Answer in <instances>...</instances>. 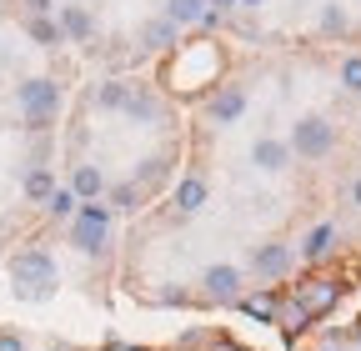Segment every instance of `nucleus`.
I'll return each mask as SVG.
<instances>
[{
    "mask_svg": "<svg viewBox=\"0 0 361 351\" xmlns=\"http://www.w3.org/2000/svg\"><path fill=\"white\" fill-rule=\"evenodd\" d=\"M11 286H16L20 301H45V296H56L61 271H56V261L45 251H20L11 261Z\"/></svg>",
    "mask_w": 361,
    "mask_h": 351,
    "instance_id": "nucleus-1",
    "label": "nucleus"
},
{
    "mask_svg": "<svg viewBox=\"0 0 361 351\" xmlns=\"http://www.w3.org/2000/svg\"><path fill=\"white\" fill-rule=\"evenodd\" d=\"M61 111V85L56 80H25L20 85V116L30 130H45Z\"/></svg>",
    "mask_w": 361,
    "mask_h": 351,
    "instance_id": "nucleus-2",
    "label": "nucleus"
},
{
    "mask_svg": "<svg viewBox=\"0 0 361 351\" xmlns=\"http://www.w3.org/2000/svg\"><path fill=\"white\" fill-rule=\"evenodd\" d=\"M106 231H111V211H106L101 201H85L80 216H75V226H71V241H75L80 251L96 256V251L106 246Z\"/></svg>",
    "mask_w": 361,
    "mask_h": 351,
    "instance_id": "nucleus-3",
    "label": "nucleus"
},
{
    "mask_svg": "<svg viewBox=\"0 0 361 351\" xmlns=\"http://www.w3.org/2000/svg\"><path fill=\"white\" fill-rule=\"evenodd\" d=\"M331 141H336V130L322 116H306V121H296V136H291L286 151H296V156H326Z\"/></svg>",
    "mask_w": 361,
    "mask_h": 351,
    "instance_id": "nucleus-4",
    "label": "nucleus"
},
{
    "mask_svg": "<svg viewBox=\"0 0 361 351\" xmlns=\"http://www.w3.org/2000/svg\"><path fill=\"white\" fill-rule=\"evenodd\" d=\"M241 111H246V96L236 91V85H226V91H216V101H211V121H216V125L236 121Z\"/></svg>",
    "mask_w": 361,
    "mask_h": 351,
    "instance_id": "nucleus-5",
    "label": "nucleus"
},
{
    "mask_svg": "<svg viewBox=\"0 0 361 351\" xmlns=\"http://www.w3.org/2000/svg\"><path fill=\"white\" fill-rule=\"evenodd\" d=\"M251 266H256V276H281V271L291 266V251H286V246H261V251L251 256Z\"/></svg>",
    "mask_w": 361,
    "mask_h": 351,
    "instance_id": "nucleus-6",
    "label": "nucleus"
},
{
    "mask_svg": "<svg viewBox=\"0 0 361 351\" xmlns=\"http://www.w3.org/2000/svg\"><path fill=\"white\" fill-rule=\"evenodd\" d=\"M236 286H241V276H236L231 266H211V271H206V291H211L216 301H231Z\"/></svg>",
    "mask_w": 361,
    "mask_h": 351,
    "instance_id": "nucleus-7",
    "label": "nucleus"
},
{
    "mask_svg": "<svg viewBox=\"0 0 361 351\" xmlns=\"http://www.w3.org/2000/svg\"><path fill=\"white\" fill-rule=\"evenodd\" d=\"M176 206L180 211H201L206 206V181H201V176H186V181L176 186Z\"/></svg>",
    "mask_w": 361,
    "mask_h": 351,
    "instance_id": "nucleus-8",
    "label": "nucleus"
},
{
    "mask_svg": "<svg viewBox=\"0 0 361 351\" xmlns=\"http://www.w3.org/2000/svg\"><path fill=\"white\" fill-rule=\"evenodd\" d=\"M101 186H106V181H101V171H96V166H75V176H71V191H75V196L96 201V196H101Z\"/></svg>",
    "mask_w": 361,
    "mask_h": 351,
    "instance_id": "nucleus-9",
    "label": "nucleus"
},
{
    "mask_svg": "<svg viewBox=\"0 0 361 351\" xmlns=\"http://www.w3.org/2000/svg\"><path fill=\"white\" fill-rule=\"evenodd\" d=\"M286 156H291V151H286L281 141H256V151H251V161H256L261 171H281Z\"/></svg>",
    "mask_w": 361,
    "mask_h": 351,
    "instance_id": "nucleus-10",
    "label": "nucleus"
},
{
    "mask_svg": "<svg viewBox=\"0 0 361 351\" xmlns=\"http://www.w3.org/2000/svg\"><path fill=\"white\" fill-rule=\"evenodd\" d=\"M171 25H191V20H206V0H171Z\"/></svg>",
    "mask_w": 361,
    "mask_h": 351,
    "instance_id": "nucleus-11",
    "label": "nucleus"
},
{
    "mask_svg": "<svg viewBox=\"0 0 361 351\" xmlns=\"http://www.w3.org/2000/svg\"><path fill=\"white\" fill-rule=\"evenodd\" d=\"M61 35H75V40H85V35H90V16H85L80 6H66V16H61Z\"/></svg>",
    "mask_w": 361,
    "mask_h": 351,
    "instance_id": "nucleus-12",
    "label": "nucleus"
},
{
    "mask_svg": "<svg viewBox=\"0 0 361 351\" xmlns=\"http://www.w3.org/2000/svg\"><path fill=\"white\" fill-rule=\"evenodd\" d=\"M331 241H336V226L326 221V226H316V231L306 236V246H301V251H306V256H326V251H331Z\"/></svg>",
    "mask_w": 361,
    "mask_h": 351,
    "instance_id": "nucleus-13",
    "label": "nucleus"
},
{
    "mask_svg": "<svg viewBox=\"0 0 361 351\" xmlns=\"http://www.w3.org/2000/svg\"><path fill=\"white\" fill-rule=\"evenodd\" d=\"M51 191H56V176H51V171H30V176H25V196H30V201H45Z\"/></svg>",
    "mask_w": 361,
    "mask_h": 351,
    "instance_id": "nucleus-14",
    "label": "nucleus"
},
{
    "mask_svg": "<svg viewBox=\"0 0 361 351\" xmlns=\"http://www.w3.org/2000/svg\"><path fill=\"white\" fill-rule=\"evenodd\" d=\"M126 116H130V121H156V101H151L146 91H130V101H126Z\"/></svg>",
    "mask_w": 361,
    "mask_h": 351,
    "instance_id": "nucleus-15",
    "label": "nucleus"
},
{
    "mask_svg": "<svg viewBox=\"0 0 361 351\" xmlns=\"http://www.w3.org/2000/svg\"><path fill=\"white\" fill-rule=\"evenodd\" d=\"M141 40H146L151 51H166L171 40H176V25H171V20H156V25H146V35H141Z\"/></svg>",
    "mask_w": 361,
    "mask_h": 351,
    "instance_id": "nucleus-16",
    "label": "nucleus"
},
{
    "mask_svg": "<svg viewBox=\"0 0 361 351\" xmlns=\"http://www.w3.org/2000/svg\"><path fill=\"white\" fill-rule=\"evenodd\" d=\"M45 211H51V216H71V211H75V191L56 186L51 196H45Z\"/></svg>",
    "mask_w": 361,
    "mask_h": 351,
    "instance_id": "nucleus-17",
    "label": "nucleus"
},
{
    "mask_svg": "<svg viewBox=\"0 0 361 351\" xmlns=\"http://www.w3.org/2000/svg\"><path fill=\"white\" fill-rule=\"evenodd\" d=\"M126 101H130V91H126V85H121V80H111V85H101V106H106V111H126Z\"/></svg>",
    "mask_w": 361,
    "mask_h": 351,
    "instance_id": "nucleus-18",
    "label": "nucleus"
},
{
    "mask_svg": "<svg viewBox=\"0 0 361 351\" xmlns=\"http://www.w3.org/2000/svg\"><path fill=\"white\" fill-rule=\"evenodd\" d=\"M30 35L40 40V46H61V25H51L45 16H35V20H30Z\"/></svg>",
    "mask_w": 361,
    "mask_h": 351,
    "instance_id": "nucleus-19",
    "label": "nucleus"
},
{
    "mask_svg": "<svg viewBox=\"0 0 361 351\" xmlns=\"http://www.w3.org/2000/svg\"><path fill=\"white\" fill-rule=\"evenodd\" d=\"M311 286H316V291L306 296V312H322V306L336 301V286H331V281H311Z\"/></svg>",
    "mask_w": 361,
    "mask_h": 351,
    "instance_id": "nucleus-20",
    "label": "nucleus"
},
{
    "mask_svg": "<svg viewBox=\"0 0 361 351\" xmlns=\"http://www.w3.org/2000/svg\"><path fill=\"white\" fill-rule=\"evenodd\" d=\"M341 85H346V91H361V56H351L341 66Z\"/></svg>",
    "mask_w": 361,
    "mask_h": 351,
    "instance_id": "nucleus-21",
    "label": "nucleus"
},
{
    "mask_svg": "<svg viewBox=\"0 0 361 351\" xmlns=\"http://www.w3.org/2000/svg\"><path fill=\"white\" fill-rule=\"evenodd\" d=\"M246 316H261V321H271V301H246Z\"/></svg>",
    "mask_w": 361,
    "mask_h": 351,
    "instance_id": "nucleus-22",
    "label": "nucleus"
},
{
    "mask_svg": "<svg viewBox=\"0 0 361 351\" xmlns=\"http://www.w3.org/2000/svg\"><path fill=\"white\" fill-rule=\"evenodd\" d=\"M0 351H25V341L16 331H0Z\"/></svg>",
    "mask_w": 361,
    "mask_h": 351,
    "instance_id": "nucleus-23",
    "label": "nucleus"
},
{
    "mask_svg": "<svg viewBox=\"0 0 361 351\" xmlns=\"http://www.w3.org/2000/svg\"><path fill=\"white\" fill-rule=\"evenodd\" d=\"M135 201V186H116V206H130Z\"/></svg>",
    "mask_w": 361,
    "mask_h": 351,
    "instance_id": "nucleus-24",
    "label": "nucleus"
},
{
    "mask_svg": "<svg viewBox=\"0 0 361 351\" xmlns=\"http://www.w3.org/2000/svg\"><path fill=\"white\" fill-rule=\"evenodd\" d=\"M30 6H35V11H51V0H30Z\"/></svg>",
    "mask_w": 361,
    "mask_h": 351,
    "instance_id": "nucleus-25",
    "label": "nucleus"
},
{
    "mask_svg": "<svg viewBox=\"0 0 361 351\" xmlns=\"http://www.w3.org/2000/svg\"><path fill=\"white\" fill-rule=\"evenodd\" d=\"M211 6H216V11H226V6H236V0H211Z\"/></svg>",
    "mask_w": 361,
    "mask_h": 351,
    "instance_id": "nucleus-26",
    "label": "nucleus"
},
{
    "mask_svg": "<svg viewBox=\"0 0 361 351\" xmlns=\"http://www.w3.org/2000/svg\"><path fill=\"white\" fill-rule=\"evenodd\" d=\"M351 196H356V206H361V181H356V186H351Z\"/></svg>",
    "mask_w": 361,
    "mask_h": 351,
    "instance_id": "nucleus-27",
    "label": "nucleus"
},
{
    "mask_svg": "<svg viewBox=\"0 0 361 351\" xmlns=\"http://www.w3.org/2000/svg\"><path fill=\"white\" fill-rule=\"evenodd\" d=\"M241 6H261V0H241Z\"/></svg>",
    "mask_w": 361,
    "mask_h": 351,
    "instance_id": "nucleus-28",
    "label": "nucleus"
}]
</instances>
